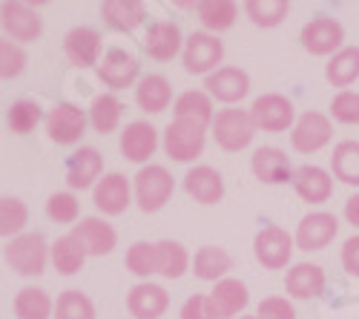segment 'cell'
Segmentation results:
<instances>
[{"label":"cell","instance_id":"e0dca14e","mask_svg":"<svg viewBox=\"0 0 359 319\" xmlns=\"http://www.w3.org/2000/svg\"><path fill=\"white\" fill-rule=\"evenodd\" d=\"M64 49H67V57L72 64L93 67V64H98V55H101V35L89 26H78L67 35Z\"/></svg>","mask_w":359,"mask_h":319},{"label":"cell","instance_id":"2e32d148","mask_svg":"<svg viewBox=\"0 0 359 319\" xmlns=\"http://www.w3.org/2000/svg\"><path fill=\"white\" fill-rule=\"evenodd\" d=\"M130 205V184L127 179L121 176V172H109V176H104L95 187V208L107 216H118L124 213Z\"/></svg>","mask_w":359,"mask_h":319},{"label":"cell","instance_id":"d4e9b609","mask_svg":"<svg viewBox=\"0 0 359 319\" xmlns=\"http://www.w3.org/2000/svg\"><path fill=\"white\" fill-rule=\"evenodd\" d=\"M250 167H253V172H256V179H262V182H267V184H282V182L290 179V161H287V156H285L282 150H276V147H262V150H256Z\"/></svg>","mask_w":359,"mask_h":319},{"label":"cell","instance_id":"b9f144b4","mask_svg":"<svg viewBox=\"0 0 359 319\" xmlns=\"http://www.w3.org/2000/svg\"><path fill=\"white\" fill-rule=\"evenodd\" d=\"M127 268L138 276L156 273V245H147V242L133 245L130 253H127Z\"/></svg>","mask_w":359,"mask_h":319},{"label":"cell","instance_id":"ba28073f","mask_svg":"<svg viewBox=\"0 0 359 319\" xmlns=\"http://www.w3.org/2000/svg\"><path fill=\"white\" fill-rule=\"evenodd\" d=\"M290 141L299 153H316L331 141V121H327L322 112H305L302 118L296 121Z\"/></svg>","mask_w":359,"mask_h":319},{"label":"cell","instance_id":"d6a6232c","mask_svg":"<svg viewBox=\"0 0 359 319\" xmlns=\"http://www.w3.org/2000/svg\"><path fill=\"white\" fill-rule=\"evenodd\" d=\"M175 115L178 118H184V121H196V124H201V127H207L210 121H216L213 118V104H210V98H207L204 93H184L182 98L175 101Z\"/></svg>","mask_w":359,"mask_h":319},{"label":"cell","instance_id":"9c48e42d","mask_svg":"<svg viewBox=\"0 0 359 319\" xmlns=\"http://www.w3.org/2000/svg\"><path fill=\"white\" fill-rule=\"evenodd\" d=\"M83 127H86V115L72 104H57L46 118L49 138L57 144H75L83 135Z\"/></svg>","mask_w":359,"mask_h":319},{"label":"cell","instance_id":"60d3db41","mask_svg":"<svg viewBox=\"0 0 359 319\" xmlns=\"http://www.w3.org/2000/svg\"><path fill=\"white\" fill-rule=\"evenodd\" d=\"M9 127L12 133H29L35 130V124L41 121V107L35 101H18L9 107Z\"/></svg>","mask_w":359,"mask_h":319},{"label":"cell","instance_id":"ffe728a7","mask_svg":"<svg viewBox=\"0 0 359 319\" xmlns=\"http://www.w3.org/2000/svg\"><path fill=\"white\" fill-rule=\"evenodd\" d=\"M293 187L305 201H311V205H322V201L331 198L334 182L322 167H299L293 176Z\"/></svg>","mask_w":359,"mask_h":319},{"label":"cell","instance_id":"f907efd6","mask_svg":"<svg viewBox=\"0 0 359 319\" xmlns=\"http://www.w3.org/2000/svg\"><path fill=\"white\" fill-rule=\"evenodd\" d=\"M242 319H259V316H242Z\"/></svg>","mask_w":359,"mask_h":319},{"label":"cell","instance_id":"7dc6e473","mask_svg":"<svg viewBox=\"0 0 359 319\" xmlns=\"http://www.w3.org/2000/svg\"><path fill=\"white\" fill-rule=\"evenodd\" d=\"M182 319H216L213 308H210V297H190L182 308Z\"/></svg>","mask_w":359,"mask_h":319},{"label":"cell","instance_id":"f6af8a7d","mask_svg":"<svg viewBox=\"0 0 359 319\" xmlns=\"http://www.w3.org/2000/svg\"><path fill=\"white\" fill-rule=\"evenodd\" d=\"M0 57H4V67H0V75H4L6 81H9V78H18V75L23 72L26 55H23V49H20V46H15V43L4 41V43H0Z\"/></svg>","mask_w":359,"mask_h":319},{"label":"cell","instance_id":"ee69618b","mask_svg":"<svg viewBox=\"0 0 359 319\" xmlns=\"http://www.w3.org/2000/svg\"><path fill=\"white\" fill-rule=\"evenodd\" d=\"M331 112L342 124H359V95L356 93H339L331 104Z\"/></svg>","mask_w":359,"mask_h":319},{"label":"cell","instance_id":"bcb514c9","mask_svg":"<svg viewBox=\"0 0 359 319\" xmlns=\"http://www.w3.org/2000/svg\"><path fill=\"white\" fill-rule=\"evenodd\" d=\"M259 319H296V311L282 297H267L259 305Z\"/></svg>","mask_w":359,"mask_h":319},{"label":"cell","instance_id":"8fae6325","mask_svg":"<svg viewBox=\"0 0 359 319\" xmlns=\"http://www.w3.org/2000/svg\"><path fill=\"white\" fill-rule=\"evenodd\" d=\"M342 43V26L334 18H316L302 29V46L311 55H331Z\"/></svg>","mask_w":359,"mask_h":319},{"label":"cell","instance_id":"681fc988","mask_svg":"<svg viewBox=\"0 0 359 319\" xmlns=\"http://www.w3.org/2000/svg\"><path fill=\"white\" fill-rule=\"evenodd\" d=\"M345 216H348V222H351V224H356V227H359V193L348 198V205H345Z\"/></svg>","mask_w":359,"mask_h":319},{"label":"cell","instance_id":"30bf717a","mask_svg":"<svg viewBox=\"0 0 359 319\" xmlns=\"http://www.w3.org/2000/svg\"><path fill=\"white\" fill-rule=\"evenodd\" d=\"M334 236H337V219L331 213H311L299 222L296 245L311 253V250H322Z\"/></svg>","mask_w":359,"mask_h":319},{"label":"cell","instance_id":"cb8c5ba5","mask_svg":"<svg viewBox=\"0 0 359 319\" xmlns=\"http://www.w3.org/2000/svg\"><path fill=\"white\" fill-rule=\"evenodd\" d=\"M4 29L15 41H35L41 35V18L26 4H4Z\"/></svg>","mask_w":359,"mask_h":319},{"label":"cell","instance_id":"c3c4849f","mask_svg":"<svg viewBox=\"0 0 359 319\" xmlns=\"http://www.w3.org/2000/svg\"><path fill=\"white\" fill-rule=\"evenodd\" d=\"M342 265L351 276H359V236L348 239L342 247Z\"/></svg>","mask_w":359,"mask_h":319},{"label":"cell","instance_id":"277c9868","mask_svg":"<svg viewBox=\"0 0 359 319\" xmlns=\"http://www.w3.org/2000/svg\"><path fill=\"white\" fill-rule=\"evenodd\" d=\"M164 150L175 161H193L204 150V127L196 121L175 118L164 133Z\"/></svg>","mask_w":359,"mask_h":319},{"label":"cell","instance_id":"4dcf8cb0","mask_svg":"<svg viewBox=\"0 0 359 319\" xmlns=\"http://www.w3.org/2000/svg\"><path fill=\"white\" fill-rule=\"evenodd\" d=\"M334 176L351 187H359V144L356 141H342L331 156Z\"/></svg>","mask_w":359,"mask_h":319},{"label":"cell","instance_id":"5b68a950","mask_svg":"<svg viewBox=\"0 0 359 319\" xmlns=\"http://www.w3.org/2000/svg\"><path fill=\"white\" fill-rule=\"evenodd\" d=\"M222 55H224V46L219 38L207 35V32H193L184 43V69L190 75H204L213 67H219Z\"/></svg>","mask_w":359,"mask_h":319},{"label":"cell","instance_id":"44dd1931","mask_svg":"<svg viewBox=\"0 0 359 319\" xmlns=\"http://www.w3.org/2000/svg\"><path fill=\"white\" fill-rule=\"evenodd\" d=\"M178 46H182V32L172 20H158L156 26H149V32L144 38V49L149 52V57L156 61H170L175 57Z\"/></svg>","mask_w":359,"mask_h":319},{"label":"cell","instance_id":"5bb4252c","mask_svg":"<svg viewBox=\"0 0 359 319\" xmlns=\"http://www.w3.org/2000/svg\"><path fill=\"white\" fill-rule=\"evenodd\" d=\"M98 75L107 86H112V90H124V86H130L138 75V61L133 55H127L124 49H109L98 67Z\"/></svg>","mask_w":359,"mask_h":319},{"label":"cell","instance_id":"ac0fdd59","mask_svg":"<svg viewBox=\"0 0 359 319\" xmlns=\"http://www.w3.org/2000/svg\"><path fill=\"white\" fill-rule=\"evenodd\" d=\"M248 287L238 279H222L213 294H210V308L216 313V319H230L236 313H242V308L248 305Z\"/></svg>","mask_w":359,"mask_h":319},{"label":"cell","instance_id":"4fadbf2b","mask_svg":"<svg viewBox=\"0 0 359 319\" xmlns=\"http://www.w3.org/2000/svg\"><path fill=\"white\" fill-rule=\"evenodd\" d=\"M156 147H158V133L147 121H133L121 135V153H124V158H130L135 164L147 161L156 153Z\"/></svg>","mask_w":359,"mask_h":319},{"label":"cell","instance_id":"8992f818","mask_svg":"<svg viewBox=\"0 0 359 319\" xmlns=\"http://www.w3.org/2000/svg\"><path fill=\"white\" fill-rule=\"evenodd\" d=\"M290 253H293V242L287 236V230H282L276 224L264 227L256 236V259L264 268H271V271L285 268L290 262Z\"/></svg>","mask_w":359,"mask_h":319},{"label":"cell","instance_id":"6da1fadb","mask_svg":"<svg viewBox=\"0 0 359 319\" xmlns=\"http://www.w3.org/2000/svg\"><path fill=\"white\" fill-rule=\"evenodd\" d=\"M213 135L216 144L227 153H238L245 150L248 144L256 135V121H253V112L245 109H222L213 121Z\"/></svg>","mask_w":359,"mask_h":319},{"label":"cell","instance_id":"603a6c76","mask_svg":"<svg viewBox=\"0 0 359 319\" xmlns=\"http://www.w3.org/2000/svg\"><path fill=\"white\" fill-rule=\"evenodd\" d=\"M285 287H287V294L296 297V299L319 297V294L325 291V271H322L319 265L302 262V265H296V268L287 273Z\"/></svg>","mask_w":359,"mask_h":319},{"label":"cell","instance_id":"ab89813d","mask_svg":"<svg viewBox=\"0 0 359 319\" xmlns=\"http://www.w3.org/2000/svg\"><path fill=\"white\" fill-rule=\"evenodd\" d=\"M29 219V210L20 198H4L0 201V233L4 236H12L18 230H23Z\"/></svg>","mask_w":359,"mask_h":319},{"label":"cell","instance_id":"7402d4cb","mask_svg":"<svg viewBox=\"0 0 359 319\" xmlns=\"http://www.w3.org/2000/svg\"><path fill=\"white\" fill-rule=\"evenodd\" d=\"M184 187L196 201H201V205H216V201H222V196H224V182L213 167L190 170L187 179H184Z\"/></svg>","mask_w":359,"mask_h":319},{"label":"cell","instance_id":"8d00e7d4","mask_svg":"<svg viewBox=\"0 0 359 319\" xmlns=\"http://www.w3.org/2000/svg\"><path fill=\"white\" fill-rule=\"evenodd\" d=\"M121 109L124 107L115 95H101V98H95L93 109H89V121H93V127L101 135H107L118 127V121H121Z\"/></svg>","mask_w":359,"mask_h":319},{"label":"cell","instance_id":"1f68e13d","mask_svg":"<svg viewBox=\"0 0 359 319\" xmlns=\"http://www.w3.org/2000/svg\"><path fill=\"white\" fill-rule=\"evenodd\" d=\"M187 250L178 242H158L156 245V273L167 279H178L187 271Z\"/></svg>","mask_w":359,"mask_h":319},{"label":"cell","instance_id":"836d02e7","mask_svg":"<svg viewBox=\"0 0 359 319\" xmlns=\"http://www.w3.org/2000/svg\"><path fill=\"white\" fill-rule=\"evenodd\" d=\"M15 313H18V319H49L52 299L41 287H23L15 297Z\"/></svg>","mask_w":359,"mask_h":319},{"label":"cell","instance_id":"d6986e66","mask_svg":"<svg viewBox=\"0 0 359 319\" xmlns=\"http://www.w3.org/2000/svg\"><path fill=\"white\" fill-rule=\"evenodd\" d=\"M101 167H104V161H101L95 147H81L67 161V182H69V187H75V190L89 187L101 176Z\"/></svg>","mask_w":359,"mask_h":319},{"label":"cell","instance_id":"7c38bea8","mask_svg":"<svg viewBox=\"0 0 359 319\" xmlns=\"http://www.w3.org/2000/svg\"><path fill=\"white\" fill-rule=\"evenodd\" d=\"M207 93H210L213 98L224 101V104H236V101H242L250 90V78L242 72V69H236V67H222L219 72H213L210 78H207Z\"/></svg>","mask_w":359,"mask_h":319},{"label":"cell","instance_id":"484cf974","mask_svg":"<svg viewBox=\"0 0 359 319\" xmlns=\"http://www.w3.org/2000/svg\"><path fill=\"white\" fill-rule=\"evenodd\" d=\"M75 236L89 256H107L115 247V230L101 219H83L81 224H75Z\"/></svg>","mask_w":359,"mask_h":319},{"label":"cell","instance_id":"f35d334b","mask_svg":"<svg viewBox=\"0 0 359 319\" xmlns=\"http://www.w3.org/2000/svg\"><path fill=\"white\" fill-rule=\"evenodd\" d=\"M55 319H95V305L81 291H67L55 305Z\"/></svg>","mask_w":359,"mask_h":319},{"label":"cell","instance_id":"7a4b0ae2","mask_svg":"<svg viewBox=\"0 0 359 319\" xmlns=\"http://www.w3.org/2000/svg\"><path fill=\"white\" fill-rule=\"evenodd\" d=\"M135 196H138V208L144 213H156L167 205V198L172 196V176L158 167L149 164L135 176Z\"/></svg>","mask_w":359,"mask_h":319},{"label":"cell","instance_id":"e575fe53","mask_svg":"<svg viewBox=\"0 0 359 319\" xmlns=\"http://www.w3.org/2000/svg\"><path fill=\"white\" fill-rule=\"evenodd\" d=\"M238 15V6L233 4V0H204V4H198V18L207 29H216V32H222V29H230L233 20Z\"/></svg>","mask_w":359,"mask_h":319},{"label":"cell","instance_id":"3957f363","mask_svg":"<svg viewBox=\"0 0 359 319\" xmlns=\"http://www.w3.org/2000/svg\"><path fill=\"white\" fill-rule=\"evenodd\" d=\"M6 262L23 273V276H38L46 268V242L41 233H23L6 245Z\"/></svg>","mask_w":359,"mask_h":319},{"label":"cell","instance_id":"74e56055","mask_svg":"<svg viewBox=\"0 0 359 319\" xmlns=\"http://www.w3.org/2000/svg\"><path fill=\"white\" fill-rule=\"evenodd\" d=\"M248 9V18L256 23V26H279L287 15V0H250L245 6Z\"/></svg>","mask_w":359,"mask_h":319},{"label":"cell","instance_id":"83f0119b","mask_svg":"<svg viewBox=\"0 0 359 319\" xmlns=\"http://www.w3.org/2000/svg\"><path fill=\"white\" fill-rule=\"evenodd\" d=\"M135 98H138L141 109H147V112H164V109L170 107L172 93H170L167 78H161V75H147V78L138 83Z\"/></svg>","mask_w":359,"mask_h":319},{"label":"cell","instance_id":"f546056e","mask_svg":"<svg viewBox=\"0 0 359 319\" xmlns=\"http://www.w3.org/2000/svg\"><path fill=\"white\" fill-rule=\"evenodd\" d=\"M230 268H233V259L222 247H201L193 259V273L207 282H213V279L219 282V276H224Z\"/></svg>","mask_w":359,"mask_h":319},{"label":"cell","instance_id":"52a82bcc","mask_svg":"<svg viewBox=\"0 0 359 319\" xmlns=\"http://www.w3.org/2000/svg\"><path fill=\"white\" fill-rule=\"evenodd\" d=\"M253 121L264 133H282L293 124V104L285 95H276V93L262 95L253 104Z\"/></svg>","mask_w":359,"mask_h":319},{"label":"cell","instance_id":"7bdbcfd3","mask_svg":"<svg viewBox=\"0 0 359 319\" xmlns=\"http://www.w3.org/2000/svg\"><path fill=\"white\" fill-rule=\"evenodd\" d=\"M46 213H49L52 222L69 224V222L78 219V201H75V196H69V193H55V196L49 198V205H46Z\"/></svg>","mask_w":359,"mask_h":319},{"label":"cell","instance_id":"f1b7e54d","mask_svg":"<svg viewBox=\"0 0 359 319\" xmlns=\"http://www.w3.org/2000/svg\"><path fill=\"white\" fill-rule=\"evenodd\" d=\"M83 259H86V247L75 233L61 236L52 245V262L61 273H78L83 268Z\"/></svg>","mask_w":359,"mask_h":319},{"label":"cell","instance_id":"4316f807","mask_svg":"<svg viewBox=\"0 0 359 319\" xmlns=\"http://www.w3.org/2000/svg\"><path fill=\"white\" fill-rule=\"evenodd\" d=\"M101 15L107 18V23L112 29H121V32H130L144 20V6L138 0H107L101 6Z\"/></svg>","mask_w":359,"mask_h":319},{"label":"cell","instance_id":"d590c367","mask_svg":"<svg viewBox=\"0 0 359 319\" xmlns=\"http://www.w3.org/2000/svg\"><path fill=\"white\" fill-rule=\"evenodd\" d=\"M359 78V49L351 46V49H342L334 55V61L327 64V81L334 86H348Z\"/></svg>","mask_w":359,"mask_h":319},{"label":"cell","instance_id":"9a60e30c","mask_svg":"<svg viewBox=\"0 0 359 319\" xmlns=\"http://www.w3.org/2000/svg\"><path fill=\"white\" fill-rule=\"evenodd\" d=\"M127 305H130V313L135 319H158L167 311L170 297H167V291H164L161 285L144 282V285H135L133 291H130Z\"/></svg>","mask_w":359,"mask_h":319}]
</instances>
